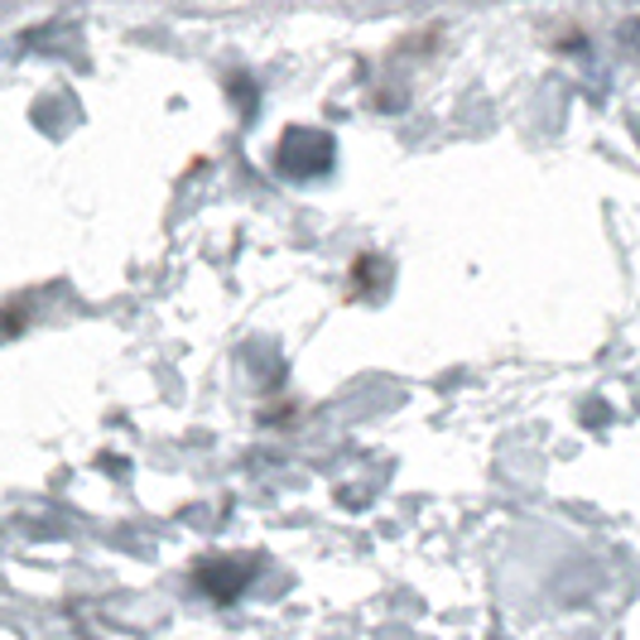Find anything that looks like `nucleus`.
<instances>
[{
    "mask_svg": "<svg viewBox=\"0 0 640 640\" xmlns=\"http://www.w3.org/2000/svg\"><path fill=\"white\" fill-rule=\"evenodd\" d=\"M332 159H338V140L313 126H289L274 144V169L284 179H318V173L332 169Z\"/></svg>",
    "mask_w": 640,
    "mask_h": 640,
    "instance_id": "f257e3e1",
    "label": "nucleus"
},
{
    "mask_svg": "<svg viewBox=\"0 0 640 640\" xmlns=\"http://www.w3.org/2000/svg\"><path fill=\"white\" fill-rule=\"evenodd\" d=\"M227 92L241 101V111H246V116L256 111V87H251V78H241V72H237V78H227Z\"/></svg>",
    "mask_w": 640,
    "mask_h": 640,
    "instance_id": "f03ea898",
    "label": "nucleus"
},
{
    "mask_svg": "<svg viewBox=\"0 0 640 640\" xmlns=\"http://www.w3.org/2000/svg\"><path fill=\"white\" fill-rule=\"evenodd\" d=\"M621 39H627V43H631V49L640 53V20H631L627 29H621Z\"/></svg>",
    "mask_w": 640,
    "mask_h": 640,
    "instance_id": "7ed1b4c3",
    "label": "nucleus"
}]
</instances>
